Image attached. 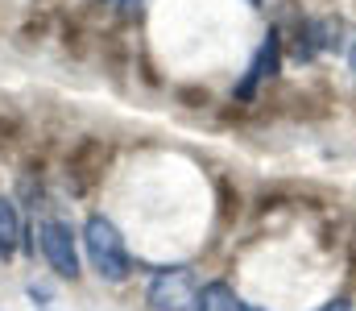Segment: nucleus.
<instances>
[{
	"label": "nucleus",
	"mask_w": 356,
	"mask_h": 311,
	"mask_svg": "<svg viewBox=\"0 0 356 311\" xmlns=\"http://www.w3.org/2000/svg\"><path fill=\"white\" fill-rule=\"evenodd\" d=\"M348 287H353V295H356V232H353V241H348Z\"/></svg>",
	"instance_id": "ddd939ff"
},
{
	"label": "nucleus",
	"mask_w": 356,
	"mask_h": 311,
	"mask_svg": "<svg viewBox=\"0 0 356 311\" xmlns=\"http://www.w3.org/2000/svg\"><path fill=\"white\" fill-rule=\"evenodd\" d=\"M108 162H112V145H108L104 137H79V141L67 150V162H63L71 196H91V191L104 183Z\"/></svg>",
	"instance_id": "f03ea898"
},
{
	"label": "nucleus",
	"mask_w": 356,
	"mask_h": 311,
	"mask_svg": "<svg viewBox=\"0 0 356 311\" xmlns=\"http://www.w3.org/2000/svg\"><path fill=\"white\" fill-rule=\"evenodd\" d=\"M216 212H220V224H236V216H241V204H245V200H241V187H236V183H232V179H224V175H220V179H216Z\"/></svg>",
	"instance_id": "1a4fd4ad"
},
{
	"label": "nucleus",
	"mask_w": 356,
	"mask_h": 311,
	"mask_svg": "<svg viewBox=\"0 0 356 311\" xmlns=\"http://www.w3.org/2000/svg\"><path fill=\"white\" fill-rule=\"evenodd\" d=\"M33 4H38L42 13H50V8H54V4H63V0H33Z\"/></svg>",
	"instance_id": "f3484780"
},
{
	"label": "nucleus",
	"mask_w": 356,
	"mask_h": 311,
	"mask_svg": "<svg viewBox=\"0 0 356 311\" xmlns=\"http://www.w3.org/2000/svg\"><path fill=\"white\" fill-rule=\"evenodd\" d=\"M236 311H266V308H257V303H241Z\"/></svg>",
	"instance_id": "6ab92c4d"
},
{
	"label": "nucleus",
	"mask_w": 356,
	"mask_h": 311,
	"mask_svg": "<svg viewBox=\"0 0 356 311\" xmlns=\"http://www.w3.org/2000/svg\"><path fill=\"white\" fill-rule=\"evenodd\" d=\"M277 29H282V42H286V54L294 58V63H315L323 50H319V33H315V17H307V13H286L282 21H277Z\"/></svg>",
	"instance_id": "423d86ee"
},
{
	"label": "nucleus",
	"mask_w": 356,
	"mask_h": 311,
	"mask_svg": "<svg viewBox=\"0 0 356 311\" xmlns=\"http://www.w3.org/2000/svg\"><path fill=\"white\" fill-rule=\"evenodd\" d=\"M249 4H253V8H261V4H266V0H249Z\"/></svg>",
	"instance_id": "aec40b11"
},
{
	"label": "nucleus",
	"mask_w": 356,
	"mask_h": 311,
	"mask_svg": "<svg viewBox=\"0 0 356 311\" xmlns=\"http://www.w3.org/2000/svg\"><path fill=\"white\" fill-rule=\"evenodd\" d=\"M120 13H124V17H133V13H141V0H120Z\"/></svg>",
	"instance_id": "dca6fc26"
},
{
	"label": "nucleus",
	"mask_w": 356,
	"mask_h": 311,
	"mask_svg": "<svg viewBox=\"0 0 356 311\" xmlns=\"http://www.w3.org/2000/svg\"><path fill=\"white\" fill-rule=\"evenodd\" d=\"M25 137V120L13 112V108H4L0 112V145H17Z\"/></svg>",
	"instance_id": "9b49d317"
},
{
	"label": "nucleus",
	"mask_w": 356,
	"mask_h": 311,
	"mask_svg": "<svg viewBox=\"0 0 356 311\" xmlns=\"http://www.w3.org/2000/svg\"><path fill=\"white\" fill-rule=\"evenodd\" d=\"M199 299V278L191 266H166L154 274L149 291H145V308L149 311H191Z\"/></svg>",
	"instance_id": "20e7f679"
},
{
	"label": "nucleus",
	"mask_w": 356,
	"mask_h": 311,
	"mask_svg": "<svg viewBox=\"0 0 356 311\" xmlns=\"http://www.w3.org/2000/svg\"><path fill=\"white\" fill-rule=\"evenodd\" d=\"M315 33H319V50H340L344 46V33H348V25H344V17H315Z\"/></svg>",
	"instance_id": "9d476101"
},
{
	"label": "nucleus",
	"mask_w": 356,
	"mask_h": 311,
	"mask_svg": "<svg viewBox=\"0 0 356 311\" xmlns=\"http://www.w3.org/2000/svg\"><path fill=\"white\" fill-rule=\"evenodd\" d=\"M175 96H178V104H186V108H207V104H211V92H207V88H178Z\"/></svg>",
	"instance_id": "f8f14e48"
},
{
	"label": "nucleus",
	"mask_w": 356,
	"mask_h": 311,
	"mask_svg": "<svg viewBox=\"0 0 356 311\" xmlns=\"http://www.w3.org/2000/svg\"><path fill=\"white\" fill-rule=\"evenodd\" d=\"M38 241H42V257L50 262V270L58 274V278H79V249H75V232H71V224H63V220H42V228H38Z\"/></svg>",
	"instance_id": "39448f33"
},
{
	"label": "nucleus",
	"mask_w": 356,
	"mask_h": 311,
	"mask_svg": "<svg viewBox=\"0 0 356 311\" xmlns=\"http://www.w3.org/2000/svg\"><path fill=\"white\" fill-rule=\"evenodd\" d=\"M83 249H88L91 270H95L104 282H124V278H129L133 257H129V249H124L120 228H116L108 216H99V212L88 216V224H83Z\"/></svg>",
	"instance_id": "f257e3e1"
},
{
	"label": "nucleus",
	"mask_w": 356,
	"mask_h": 311,
	"mask_svg": "<svg viewBox=\"0 0 356 311\" xmlns=\"http://www.w3.org/2000/svg\"><path fill=\"white\" fill-rule=\"evenodd\" d=\"M25 228H21V212H17V200L0 196V257H13L17 245H21Z\"/></svg>",
	"instance_id": "0eeeda50"
},
{
	"label": "nucleus",
	"mask_w": 356,
	"mask_h": 311,
	"mask_svg": "<svg viewBox=\"0 0 356 311\" xmlns=\"http://www.w3.org/2000/svg\"><path fill=\"white\" fill-rule=\"evenodd\" d=\"M348 67H353V75H356V38H353V46H348Z\"/></svg>",
	"instance_id": "a211bd4d"
},
{
	"label": "nucleus",
	"mask_w": 356,
	"mask_h": 311,
	"mask_svg": "<svg viewBox=\"0 0 356 311\" xmlns=\"http://www.w3.org/2000/svg\"><path fill=\"white\" fill-rule=\"evenodd\" d=\"M282 58H286V42H282V29L273 25L266 38H261L257 54L249 58V71H245V79H241V83L232 88V104L249 108V104L261 100V88L277 79V71H282Z\"/></svg>",
	"instance_id": "7ed1b4c3"
},
{
	"label": "nucleus",
	"mask_w": 356,
	"mask_h": 311,
	"mask_svg": "<svg viewBox=\"0 0 356 311\" xmlns=\"http://www.w3.org/2000/svg\"><path fill=\"white\" fill-rule=\"evenodd\" d=\"M29 299H33V303H46V299H50V287H38V282H33V287H29Z\"/></svg>",
	"instance_id": "2eb2a0df"
},
{
	"label": "nucleus",
	"mask_w": 356,
	"mask_h": 311,
	"mask_svg": "<svg viewBox=\"0 0 356 311\" xmlns=\"http://www.w3.org/2000/svg\"><path fill=\"white\" fill-rule=\"evenodd\" d=\"M315 311H353V299H348V295H340V299H327L323 308H315Z\"/></svg>",
	"instance_id": "4468645a"
},
{
	"label": "nucleus",
	"mask_w": 356,
	"mask_h": 311,
	"mask_svg": "<svg viewBox=\"0 0 356 311\" xmlns=\"http://www.w3.org/2000/svg\"><path fill=\"white\" fill-rule=\"evenodd\" d=\"M236 308H241L236 291H232L224 278H216V282L199 287V299H195V308L191 311H236Z\"/></svg>",
	"instance_id": "6e6552de"
}]
</instances>
